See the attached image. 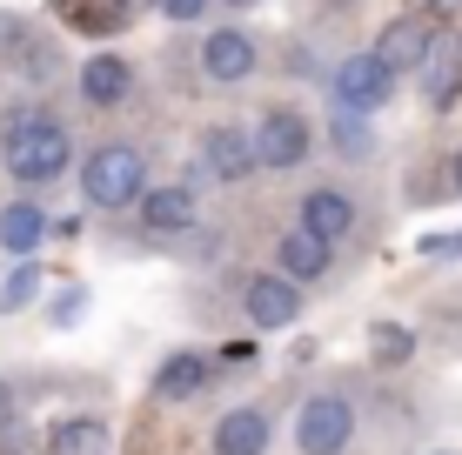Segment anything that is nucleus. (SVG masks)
I'll return each mask as SVG.
<instances>
[{"mask_svg": "<svg viewBox=\"0 0 462 455\" xmlns=\"http://www.w3.org/2000/svg\"><path fill=\"white\" fill-rule=\"evenodd\" d=\"M47 234V214L27 208V201H14V208H0V248H14V255H34Z\"/></svg>", "mask_w": 462, "mask_h": 455, "instance_id": "nucleus-17", "label": "nucleus"}, {"mask_svg": "<svg viewBox=\"0 0 462 455\" xmlns=\"http://www.w3.org/2000/svg\"><path fill=\"white\" fill-rule=\"evenodd\" d=\"M34 288H41V268H34V261H21V268L0 281V315H21V308L34 302Z\"/></svg>", "mask_w": 462, "mask_h": 455, "instance_id": "nucleus-19", "label": "nucleus"}, {"mask_svg": "<svg viewBox=\"0 0 462 455\" xmlns=\"http://www.w3.org/2000/svg\"><path fill=\"white\" fill-rule=\"evenodd\" d=\"M148 187V168H141V154L134 148H94L88 154V168H81V195L94 201V208H127V201Z\"/></svg>", "mask_w": 462, "mask_h": 455, "instance_id": "nucleus-2", "label": "nucleus"}, {"mask_svg": "<svg viewBox=\"0 0 462 455\" xmlns=\"http://www.w3.org/2000/svg\"><path fill=\"white\" fill-rule=\"evenodd\" d=\"M301 228H309V234H322V241L336 248L342 234L356 228V201H348V195H336V187H315V195L301 201Z\"/></svg>", "mask_w": 462, "mask_h": 455, "instance_id": "nucleus-11", "label": "nucleus"}, {"mask_svg": "<svg viewBox=\"0 0 462 455\" xmlns=\"http://www.w3.org/2000/svg\"><path fill=\"white\" fill-rule=\"evenodd\" d=\"M228 7H254V0H228Z\"/></svg>", "mask_w": 462, "mask_h": 455, "instance_id": "nucleus-26", "label": "nucleus"}, {"mask_svg": "<svg viewBox=\"0 0 462 455\" xmlns=\"http://www.w3.org/2000/svg\"><path fill=\"white\" fill-rule=\"evenodd\" d=\"M369 355L375 362H409V355H416V341H409V328H395V322H375V335H369Z\"/></svg>", "mask_w": 462, "mask_h": 455, "instance_id": "nucleus-20", "label": "nucleus"}, {"mask_svg": "<svg viewBox=\"0 0 462 455\" xmlns=\"http://www.w3.org/2000/svg\"><path fill=\"white\" fill-rule=\"evenodd\" d=\"M47 449L54 455H107V422L74 415V422H60V429L47 435Z\"/></svg>", "mask_w": 462, "mask_h": 455, "instance_id": "nucleus-18", "label": "nucleus"}, {"mask_svg": "<svg viewBox=\"0 0 462 455\" xmlns=\"http://www.w3.org/2000/svg\"><path fill=\"white\" fill-rule=\"evenodd\" d=\"M422 255H462V234H429Z\"/></svg>", "mask_w": 462, "mask_h": 455, "instance_id": "nucleus-22", "label": "nucleus"}, {"mask_svg": "<svg viewBox=\"0 0 462 455\" xmlns=\"http://www.w3.org/2000/svg\"><path fill=\"white\" fill-rule=\"evenodd\" d=\"M336 141H342V148H369V134H362V121H356V114H348L342 128H336Z\"/></svg>", "mask_w": 462, "mask_h": 455, "instance_id": "nucleus-23", "label": "nucleus"}, {"mask_svg": "<svg viewBox=\"0 0 462 455\" xmlns=\"http://www.w3.org/2000/svg\"><path fill=\"white\" fill-rule=\"evenodd\" d=\"M134 201H141V222H148L154 234L195 228V195H188V187H154V195H134Z\"/></svg>", "mask_w": 462, "mask_h": 455, "instance_id": "nucleus-12", "label": "nucleus"}, {"mask_svg": "<svg viewBox=\"0 0 462 455\" xmlns=\"http://www.w3.org/2000/svg\"><path fill=\"white\" fill-rule=\"evenodd\" d=\"M429 41H436V14H429V7H409L402 21L382 27L375 60H382V68H416V60L429 54Z\"/></svg>", "mask_w": 462, "mask_h": 455, "instance_id": "nucleus-5", "label": "nucleus"}, {"mask_svg": "<svg viewBox=\"0 0 462 455\" xmlns=\"http://www.w3.org/2000/svg\"><path fill=\"white\" fill-rule=\"evenodd\" d=\"M409 7H436V0H409Z\"/></svg>", "mask_w": 462, "mask_h": 455, "instance_id": "nucleus-25", "label": "nucleus"}, {"mask_svg": "<svg viewBox=\"0 0 462 455\" xmlns=\"http://www.w3.org/2000/svg\"><path fill=\"white\" fill-rule=\"evenodd\" d=\"M201 68H208V81H248L254 74V41L235 34V27H215V34L201 41Z\"/></svg>", "mask_w": 462, "mask_h": 455, "instance_id": "nucleus-8", "label": "nucleus"}, {"mask_svg": "<svg viewBox=\"0 0 462 455\" xmlns=\"http://www.w3.org/2000/svg\"><path fill=\"white\" fill-rule=\"evenodd\" d=\"M416 68H422V94H429L436 107H449V101H456V87H462V47L436 34V41H429V54L416 60Z\"/></svg>", "mask_w": 462, "mask_h": 455, "instance_id": "nucleus-10", "label": "nucleus"}, {"mask_svg": "<svg viewBox=\"0 0 462 455\" xmlns=\"http://www.w3.org/2000/svg\"><path fill=\"white\" fill-rule=\"evenodd\" d=\"M208 355H195V349H181V355H168L162 375H154V388H162L168 402H188V396H201V382H208Z\"/></svg>", "mask_w": 462, "mask_h": 455, "instance_id": "nucleus-15", "label": "nucleus"}, {"mask_svg": "<svg viewBox=\"0 0 462 455\" xmlns=\"http://www.w3.org/2000/svg\"><path fill=\"white\" fill-rule=\"evenodd\" d=\"M456 195H462V154H456Z\"/></svg>", "mask_w": 462, "mask_h": 455, "instance_id": "nucleus-24", "label": "nucleus"}, {"mask_svg": "<svg viewBox=\"0 0 462 455\" xmlns=\"http://www.w3.org/2000/svg\"><path fill=\"white\" fill-rule=\"evenodd\" d=\"M68 128L60 121H47V114H21L7 128V175H21V181H54L60 168H68Z\"/></svg>", "mask_w": 462, "mask_h": 455, "instance_id": "nucleus-1", "label": "nucleus"}, {"mask_svg": "<svg viewBox=\"0 0 462 455\" xmlns=\"http://www.w3.org/2000/svg\"><path fill=\"white\" fill-rule=\"evenodd\" d=\"M154 7H162V14H168V21H195V14H201V7H208V0H154Z\"/></svg>", "mask_w": 462, "mask_h": 455, "instance_id": "nucleus-21", "label": "nucleus"}, {"mask_svg": "<svg viewBox=\"0 0 462 455\" xmlns=\"http://www.w3.org/2000/svg\"><path fill=\"white\" fill-rule=\"evenodd\" d=\"M301 154H309V121L295 114V107H268L262 128H254V168H295Z\"/></svg>", "mask_w": 462, "mask_h": 455, "instance_id": "nucleus-4", "label": "nucleus"}, {"mask_svg": "<svg viewBox=\"0 0 462 455\" xmlns=\"http://www.w3.org/2000/svg\"><path fill=\"white\" fill-rule=\"evenodd\" d=\"M348 435H356V409H348L342 396H309L295 415V442L301 455H342Z\"/></svg>", "mask_w": 462, "mask_h": 455, "instance_id": "nucleus-3", "label": "nucleus"}, {"mask_svg": "<svg viewBox=\"0 0 462 455\" xmlns=\"http://www.w3.org/2000/svg\"><path fill=\"white\" fill-rule=\"evenodd\" d=\"M268 449V415L262 409H235V415H221V429H215V455H262Z\"/></svg>", "mask_w": 462, "mask_h": 455, "instance_id": "nucleus-14", "label": "nucleus"}, {"mask_svg": "<svg viewBox=\"0 0 462 455\" xmlns=\"http://www.w3.org/2000/svg\"><path fill=\"white\" fill-rule=\"evenodd\" d=\"M242 302H248V322H254V328H289V322L301 315V295H295L289 275H254Z\"/></svg>", "mask_w": 462, "mask_h": 455, "instance_id": "nucleus-7", "label": "nucleus"}, {"mask_svg": "<svg viewBox=\"0 0 462 455\" xmlns=\"http://www.w3.org/2000/svg\"><path fill=\"white\" fill-rule=\"evenodd\" d=\"M127 81H134V74H127V60H115V54H94L88 68H81V94L94 107H115L121 94H127Z\"/></svg>", "mask_w": 462, "mask_h": 455, "instance_id": "nucleus-16", "label": "nucleus"}, {"mask_svg": "<svg viewBox=\"0 0 462 455\" xmlns=\"http://www.w3.org/2000/svg\"><path fill=\"white\" fill-rule=\"evenodd\" d=\"M201 161H208L215 181H248V175H254V141H248L242 128H208Z\"/></svg>", "mask_w": 462, "mask_h": 455, "instance_id": "nucleus-9", "label": "nucleus"}, {"mask_svg": "<svg viewBox=\"0 0 462 455\" xmlns=\"http://www.w3.org/2000/svg\"><path fill=\"white\" fill-rule=\"evenodd\" d=\"M275 255H282V275H289V281H315V275H328V241H322V234H309V228H289Z\"/></svg>", "mask_w": 462, "mask_h": 455, "instance_id": "nucleus-13", "label": "nucleus"}, {"mask_svg": "<svg viewBox=\"0 0 462 455\" xmlns=\"http://www.w3.org/2000/svg\"><path fill=\"white\" fill-rule=\"evenodd\" d=\"M328 87H336L342 107H382V101H389V87H395V68H382L375 54H348Z\"/></svg>", "mask_w": 462, "mask_h": 455, "instance_id": "nucleus-6", "label": "nucleus"}]
</instances>
